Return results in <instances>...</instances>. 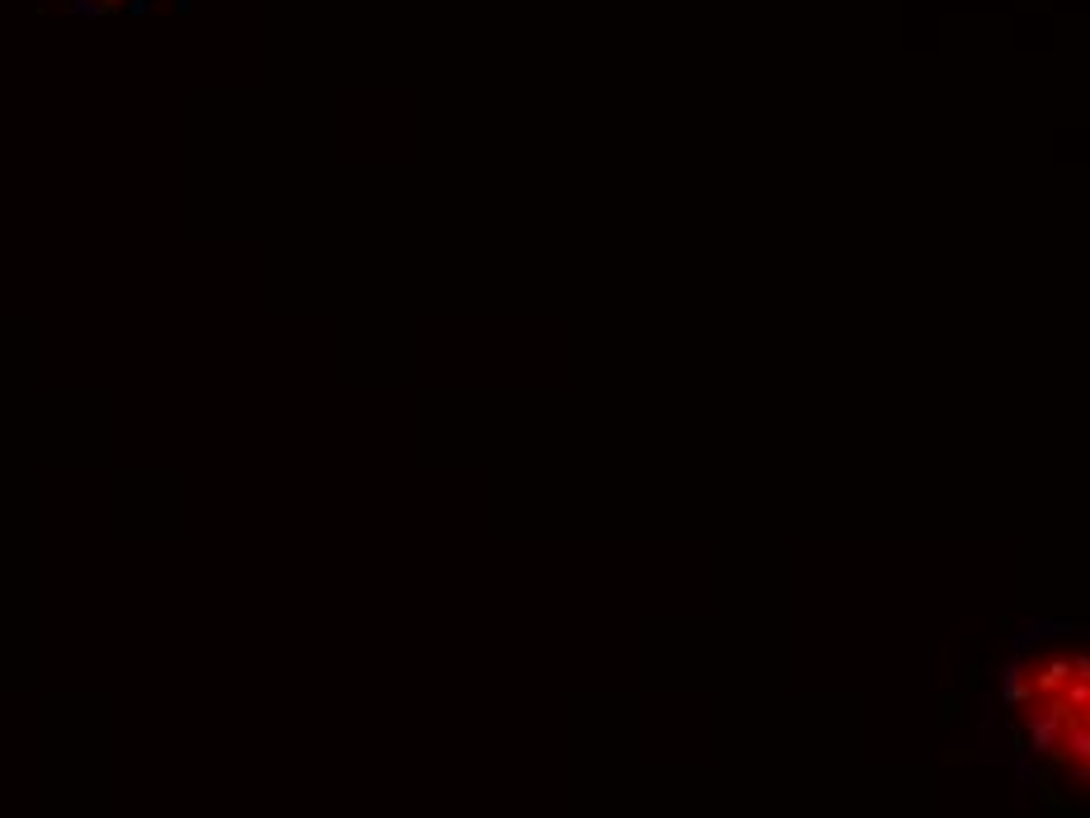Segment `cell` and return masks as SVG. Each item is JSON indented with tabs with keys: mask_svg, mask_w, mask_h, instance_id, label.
Instances as JSON below:
<instances>
[{
	"mask_svg": "<svg viewBox=\"0 0 1090 818\" xmlns=\"http://www.w3.org/2000/svg\"><path fill=\"white\" fill-rule=\"evenodd\" d=\"M982 753L1053 814L1090 818V621H1029L996 664Z\"/></svg>",
	"mask_w": 1090,
	"mask_h": 818,
	"instance_id": "6da1fadb",
	"label": "cell"
},
{
	"mask_svg": "<svg viewBox=\"0 0 1090 818\" xmlns=\"http://www.w3.org/2000/svg\"><path fill=\"white\" fill-rule=\"evenodd\" d=\"M103 6H109V0H103Z\"/></svg>",
	"mask_w": 1090,
	"mask_h": 818,
	"instance_id": "7a4b0ae2",
	"label": "cell"
}]
</instances>
